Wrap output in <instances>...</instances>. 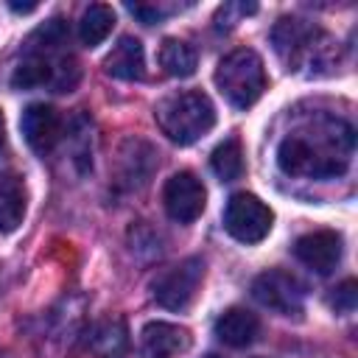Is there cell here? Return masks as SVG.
I'll use <instances>...</instances> for the list:
<instances>
[{"label": "cell", "mask_w": 358, "mask_h": 358, "mask_svg": "<svg viewBox=\"0 0 358 358\" xmlns=\"http://www.w3.org/2000/svg\"><path fill=\"white\" fill-rule=\"evenodd\" d=\"M154 120L171 143L190 145L215 126V106L204 92L187 90L162 98L154 109Z\"/></svg>", "instance_id": "3"}, {"label": "cell", "mask_w": 358, "mask_h": 358, "mask_svg": "<svg viewBox=\"0 0 358 358\" xmlns=\"http://www.w3.org/2000/svg\"><path fill=\"white\" fill-rule=\"evenodd\" d=\"M78 76H81V70H78V62H76L73 56H59V59L53 62L50 87H53L56 92H70V90L78 84Z\"/></svg>", "instance_id": "22"}, {"label": "cell", "mask_w": 358, "mask_h": 358, "mask_svg": "<svg viewBox=\"0 0 358 358\" xmlns=\"http://www.w3.org/2000/svg\"><path fill=\"white\" fill-rule=\"evenodd\" d=\"M67 36H70L67 22H64L62 17H53V20L42 22V25L31 34L28 45H31V53H42V56H45V53H50V50L62 48V45L67 42Z\"/></svg>", "instance_id": "21"}, {"label": "cell", "mask_w": 358, "mask_h": 358, "mask_svg": "<svg viewBox=\"0 0 358 358\" xmlns=\"http://www.w3.org/2000/svg\"><path fill=\"white\" fill-rule=\"evenodd\" d=\"M53 64L42 53H28L11 73V87L14 90H34L42 84H50Z\"/></svg>", "instance_id": "20"}, {"label": "cell", "mask_w": 358, "mask_h": 358, "mask_svg": "<svg viewBox=\"0 0 358 358\" xmlns=\"http://www.w3.org/2000/svg\"><path fill=\"white\" fill-rule=\"evenodd\" d=\"M352 126L338 117L313 120L277 145V165L288 176L305 179H333L347 171L352 154Z\"/></svg>", "instance_id": "1"}, {"label": "cell", "mask_w": 358, "mask_h": 358, "mask_svg": "<svg viewBox=\"0 0 358 358\" xmlns=\"http://www.w3.org/2000/svg\"><path fill=\"white\" fill-rule=\"evenodd\" d=\"M20 129H22L25 143L36 154H48L56 145V140L62 137V117L48 103H31V106H25V112L20 117Z\"/></svg>", "instance_id": "11"}, {"label": "cell", "mask_w": 358, "mask_h": 358, "mask_svg": "<svg viewBox=\"0 0 358 358\" xmlns=\"http://www.w3.org/2000/svg\"><path fill=\"white\" fill-rule=\"evenodd\" d=\"M103 70L112 78L120 81H140L145 76V53L140 39L134 36H120L117 45L109 50V56L103 59Z\"/></svg>", "instance_id": "13"}, {"label": "cell", "mask_w": 358, "mask_h": 358, "mask_svg": "<svg viewBox=\"0 0 358 358\" xmlns=\"http://www.w3.org/2000/svg\"><path fill=\"white\" fill-rule=\"evenodd\" d=\"M162 201H165V213L179 221V224H190L204 213L207 204V190L201 185V179L190 171H179L173 173L165 187H162Z\"/></svg>", "instance_id": "8"}, {"label": "cell", "mask_w": 358, "mask_h": 358, "mask_svg": "<svg viewBox=\"0 0 358 358\" xmlns=\"http://www.w3.org/2000/svg\"><path fill=\"white\" fill-rule=\"evenodd\" d=\"M25 182L17 173H0V232H14L25 218Z\"/></svg>", "instance_id": "15"}, {"label": "cell", "mask_w": 358, "mask_h": 358, "mask_svg": "<svg viewBox=\"0 0 358 358\" xmlns=\"http://www.w3.org/2000/svg\"><path fill=\"white\" fill-rule=\"evenodd\" d=\"M257 6L255 3H224L218 11H215V25L218 28H232L238 25L246 14H255Z\"/></svg>", "instance_id": "23"}, {"label": "cell", "mask_w": 358, "mask_h": 358, "mask_svg": "<svg viewBox=\"0 0 358 358\" xmlns=\"http://www.w3.org/2000/svg\"><path fill=\"white\" fill-rule=\"evenodd\" d=\"M215 87L235 109H249L266 90L263 59L252 48L229 50L215 67Z\"/></svg>", "instance_id": "4"}, {"label": "cell", "mask_w": 358, "mask_h": 358, "mask_svg": "<svg viewBox=\"0 0 358 358\" xmlns=\"http://www.w3.org/2000/svg\"><path fill=\"white\" fill-rule=\"evenodd\" d=\"M112 28H115V11H112V6L92 3V6L84 8V14L78 20V39H81V45L95 48V45H101L112 34Z\"/></svg>", "instance_id": "17"}, {"label": "cell", "mask_w": 358, "mask_h": 358, "mask_svg": "<svg viewBox=\"0 0 358 358\" xmlns=\"http://www.w3.org/2000/svg\"><path fill=\"white\" fill-rule=\"evenodd\" d=\"M8 8L11 11H17V14H28V11H36V3H8Z\"/></svg>", "instance_id": "26"}, {"label": "cell", "mask_w": 358, "mask_h": 358, "mask_svg": "<svg viewBox=\"0 0 358 358\" xmlns=\"http://www.w3.org/2000/svg\"><path fill=\"white\" fill-rule=\"evenodd\" d=\"M159 67L171 76V78H187L196 73L199 67V56L193 50V45H187L185 39L168 36L159 45Z\"/></svg>", "instance_id": "16"}, {"label": "cell", "mask_w": 358, "mask_h": 358, "mask_svg": "<svg viewBox=\"0 0 358 358\" xmlns=\"http://www.w3.org/2000/svg\"><path fill=\"white\" fill-rule=\"evenodd\" d=\"M148 358H173L190 347V333L171 322H148L140 333Z\"/></svg>", "instance_id": "12"}, {"label": "cell", "mask_w": 358, "mask_h": 358, "mask_svg": "<svg viewBox=\"0 0 358 358\" xmlns=\"http://www.w3.org/2000/svg\"><path fill=\"white\" fill-rule=\"evenodd\" d=\"M126 8H129L140 22H145V25L159 22V20L171 11V6H157V3H129Z\"/></svg>", "instance_id": "25"}, {"label": "cell", "mask_w": 358, "mask_h": 358, "mask_svg": "<svg viewBox=\"0 0 358 358\" xmlns=\"http://www.w3.org/2000/svg\"><path fill=\"white\" fill-rule=\"evenodd\" d=\"M204 358H221V355H204Z\"/></svg>", "instance_id": "28"}, {"label": "cell", "mask_w": 358, "mask_h": 358, "mask_svg": "<svg viewBox=\"0 0 358 358\" xmlns=\"http://www.w3.org/2000/svg\"><path fill=\"white\" fill-rule=\"evenodd\" d=\"M210 168L221 182H235L243 176V148L238 137H227L210 154Z\"/></svg>", "instance_id": "19"}, {"label": "cell", "mask_w": 358, "mask_h": 358, "mask_svg": "<svg viewBox=\"0 0 358 358\" xmlns=\"http://www.w3.org/2000/svg\"><path fill=\"white\" fill-rule=\"evenodd\" d=\"M341 249H344V243L336 229H313V232H305L302 238H296V243H294L296 260L305 263L316 274H330L341 260Z\"/></svg>", "instance_id": "9"}, {"label": "cell", "mask_w": 358, "mask_h": 358, "mask_svg": "<svg viewBox=\"0 0 358 358\" xmlns=\"http://www.w3.org/2000/svg\"><path fill=\"white\" fill-rule=\"evenodd\" d=\"M157 168V151L151 143L129 137L120 151H117V185L126 190H137L143 185H148L151 173Z\"/></svg>", "instance_id": "10"}, {"label": "cell", "mask_w": 358, "mask_h": 358, "mask_svg": "<svg viewBox=\"0 0 358 358\" xmlns=\"http://www.w3.org/2000/svg\"><path fill=\"white\" fill-rule=\"evenodd\" d=\"M252 296L263 308H268L280 316H299L302 302H305V288L288 271L268 268V271H263L252 280Z\"/></svg>", "instance_id": "6"}, {"label": "cell", "mask_w": 358, "mask_h": 358, "mask_svg": "<svg viewBox=\"0 0 358 358\" xmlns=\"http://www.w3.org/2000/svg\"><path fill=\"white\" fill-rule=\"evenodd\" d=\"M201 280H204V260L201 257H185L182 263L171 266L154 282V299H157V305H162L168 310H182L193 302Z\"/></svg>", "instance_id": "7"}, {"label": "cell", "mask_w": 358, "mask_h": 358, "mask_svg": "<svg viewBox=\"0 0 358 358\" xmlns=\"http://www.w3.org/2000/svg\"><path fill=\"white\" fill-rule=\"evenodd\" d=\"M6 145V120H3V112H0V151Z\"/></svg>", "instance_id": "27"}, {"label": "cell", "mask_w": 358, "mask_h": 358, "mask_svg": "<svg viewBox=\"0 0 358 358\" xmlns=\"http://www.w3.org/2000/svg\"><path fill=\"white\" fill-rule=\"evenodd\" d=\"M271 45L277 56L288 64V70H296L305 76L330 73L338 62L336 42L322 28H316L302 17L277 20V25L271 28Z\"/></svg>", "instance_id": "2"}, {"label": "cell", "mask_w": 358, "mask_h": 358, "mask_svg": "<svg viewBox=\"0 0 358 358\" xmlns=\"http://www.w3.org/2000/svg\"><path fill=\"white\" fill-rule=\"evenodd\" d=\"M260 333V319L246 308H229L215 319V336L229 347H249Z\"/></svg>", "instance_id": "14"}, {"label": "cell", "mask_w": 358, "mask_h": 358, "mask_svg": "<svg viewBox=\"0 0 358 358\" xmlns=\"http://www.w3.org/2000/svg\"><path fill=\"white\" fill-rule=\"evenodd\" d=\"M355 302H358V282H355V280H344V282L336 285L333 294H330V305H333L338 313H352V310H355Z\"/></svg>", "instance_id": "24"}, {"label": "cell", "mask_w": 358, "mask_h": 358, "mask_svg": "<svg viewBox=\"0 0 358 358\" xmlns=\"http://www.w3.org/2000/svg\"><path fill=\"white\" fill-rule=\"evenodd\" d=\"M274 224V213L255 193H235L224 207V229L241 243H260Z\"/></svg>", "instance_id": "5"}, {"label": "cell", "mask_w": 358, "mask_h": 358, "mask_svg": "<svg viewBox=\"0 0 358 358\" xmlns=\"http://www.w3.org/2000/svg\"><path fill=\"white\" fill-rule=\"evenodd\" d=\"M126 347H129V338L120 319H103L92 327L90 350L95 352V358H123Z\"/></svg>", "instance_id": "18"}]
</instances>
